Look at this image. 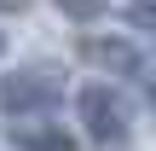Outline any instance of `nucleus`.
Masks as SVG:
<instances>
[{
  "label": "nucleus",
  "instance_id": "obj_2",
  "mask_svg": "<svg viewBox=\"0 0 156 151\" xmlns=\"http://www.w3.org/2000/svg\"><path fill=\"white\" fill-rule=\"evenodd\" d=\"M64 105V76L52 64H29V70H12L0 76V116L17 122V116H46Z\"/></svg>",
  "mask_w": 156,
  "mask_h": 151
},
{
  "label": "nucleus",
  "instance_id": "obj_6",
  "mask_svg": "<svg viewBox=\"0 0 156 151\" xmlns=\"http://www.w3.org/2000/svg\"><path fill=\"white\" fill-rule=\"evenodd\" d=\"M133 23H139V29H156V6H139V12H133Z\"/></svg>",
  "mask_w": 156,
  "mask_h": 151
},
{
  "label": "nucleus",
  "instance_id": "obj_1",
  "mask_svg": "<svg viewBox=\"0 0 156 151\" xmlns=\"http://www.w3.org/2000/svg\"><path fill=\"white\" fill-rule=\"evenodd\" d=\"M75 122H81V134L93 140V145H127L133 140V105L110 87V81H87L81 93H75Z\"/></svg>",
  "mask_w": 156,
  "mask_h": 151
},
{
  "label": "nucleus",
  "instance_id": "obj_4",
  "mask_svg": "<svg viewBox=\"0 0 156 151\" xmlns=\"http://www.w3.org/2000/svg\"><path fill=\"white\" fill-rule=\"evenodd\" d=\"M81 58H87L93 70H104V76H139V70H145V52H139L127 35H87V41H81Z\"/></svg>",
  "mask_w": 156,
  "mask_h": 151
},
{
  "label": "nucleus",
  "instance_id": "obj_5",
  "mask_svg": "<svg viewBox=\"0 0 156 151\" xmlns=\"http://www.w3.org/2000/svg\"><path fill=\"white\" fill-rule=\"evenodd\" d=\"M69 17H98V0H58Z\"/></svg>",
  "mask_w": 156,
  "mask_h": 151
},
{
  "label": "nucleus",
  "instance_id": "obj_3",
  "mask_svg": "<svg viewBox=\"0 0 156 151\" xmlns=\"http://www.w3.org/2000/svg\"><path fill=\"white\" fill-rule=\"evenodd\" d=\"M6 140H12V151H75V134L58 122V111L6 122Z\"/></svg>",
  "mask_w": 156,
  "mask_h": 151
},
{
  "label": "nucleus",
  "instance_id": "obj_7",
  "mask_svg": "<svg viewBox=\"0 0 156 151\" xmlns=\"http://www.w3.org/2000/svg\"><path fill=\"white\" fill-rule=\"evenodd\" d=\"M145 105H151V116H156V81H151V87H145Z\"/></svg>",
  "mask_w": 156,
  "mask_h": 151
},
{
  "label": "nucleus",
  "instance_id": "obj_8",
  "mask_svg": "<svg viewBox=\"0 0 156 151\" xmlns=\"http://www.w3.org/2000/svg\"><path fill=\"white\" fill-rule=\"evenodd\" d=\"M0 58H6V29H0Z\"/></svg>",
  "mask_w": 156,
  "mask_h": 151
}]
</instances>
